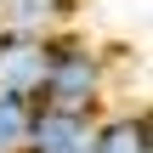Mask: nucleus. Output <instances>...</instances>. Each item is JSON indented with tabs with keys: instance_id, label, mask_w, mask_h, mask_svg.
<instances>
[{
	"instance_id": "nucleus-1",
	"label": "nucleus",
	"mask_w": 153,
	"mask_h": 153,
	"mask_svg": "<svg viewBox=\"0 0 153 153\" xmlns=\"http://www.w3.org/2000/svg\"><path fill=\"white\" fill-rule=\"evenodd\" d=\"M108 97V57L97 40H85L74 23L45 34V68H40V91L34 102L45 108H79V114H97Z\"/></svg>"
},
{
	"instance_id": "nucleus-6",
	"label": "nucleus",
	"mask_w": 153,
	"mask_h": 153,
	"mask_svg": "<svg viewBox=\"0 0 153 153\" xmlns=\"http://www.w3.org/2000/svg\"><path fill=\"white\" fill-rule=\"evenodd\" d=\"M28 97L0 91V153H23V131H28Z\"/></svg>"
},
{
	"instance_id": "nucleus-2",
	"label": "nucleus",
	"mask_w": 153,
	"mask_h": 153,
	"mask_svg": "<svg viewBox=\"0 0 153 153\" xmlns=\"http://www.w3.org/2000/svg\"><path fill=\"white\" fill-rule=\"evenodd\" d=\"M91 125H97V114L34 102L28 131H23V153H91Z\"/></svg>"
},
{
	"instance_id": "nucleus-3",
	"label": "nucleus",
	"mask_w": 153,
	"mask_h": 153,
	"mask_svg": "<svg viewBox=\"0 0 153 153\" xmlns=\"http://www.w3.org/2000/svg\"><path fill=\"white\" fill-rule=\"evenodd\" d=\"M40 68H45V34H11V28H0V91L34 102Z\"/></svg>"
},
{
	"instance_id": "nucleus-5",
	"label": "nucleus",
	"mask_w": 153,
	"mask_h": 153,
	"mask_svg": "<svg viewBox=\"0 0 153 153\" xmlns=\"http://www.w3.org/2000/svg\"><path fill=\"white\" fill-rule=\"evenodd\" d=\"M79 0H0V28L11 34H57L68 28Z\"/></svg>"
},
{
	"instance_id": "nucleus-4",
	"label": "nucleus",
	"mask_w": 153,
	"mask_h": 153,
	"mask_svg": "<svg viewBox=\"0 0 153 153\" xmlns=\"http://www.w3.org/2000/svg\"><path fill=\"white\" fill-rule=\"evenodd\" d=\"M91 153H153L148 108H114V114H97V125H91Z\"/></svg>"
}]
</instances>
